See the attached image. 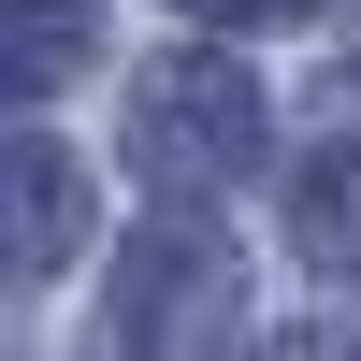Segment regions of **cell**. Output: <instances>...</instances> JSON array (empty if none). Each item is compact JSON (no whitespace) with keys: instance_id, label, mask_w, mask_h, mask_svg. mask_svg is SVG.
Segmentation results:
<instances>
[{"instance_id":"6da1fadb","label":"cell","mask_w":361,"mask_h":361,"mask_svg":"<svg viewBox=\"0 0 361 361\" xmlns=\"http://www.w3.org/2000/svg\"><path fill=\"white\" fill-rule=\"evenodd\" d=\"M130 102H145L130 145H145V173H159V188H231V173L260 159V87L231 73V58H159Z\"/></svg>"},{"instance_id":"7a4b0ae2","label":"cell","mask_w":361,"mask_h":361,"mask_svg":"<svg viewBox=\"0 0 361 361\" xmlns=\"http://www.w3.org/2000/svg\"><path fill=\"white\" fill-rule=\"evenodd\" d=\"M289 217H304V260H318V275H347V260H361V145H333V159L304 173Z\"/></svg>"},{"instance_id":"3957f363","label":"cell","mask_w":361,"mask_h":361,"mask_svg":"<svg viewBox=\"0 0 361 361\" xmlns=\"http://www.w3.org/2000/svg\"><path fill=\"white\" fill-rule=\"evenodd\" d=\"M15 202H29V231H15V246H29V275H58V260H73V217H87V202H73V173H58V145H15Z\"/></svg>"},{"instance_id":"277c9868","label":"cell","mask_w":361,"mask_h":361,"mask_svg":"<svg viewBox=\"0 0 361 361\" xmlns=\"http://www.w3.org/2000/svg\"><path fill=\"white\" fill-rule=\"evenodd\" d=\"M58 58H73V15L44 0V15H29V44H15V102H44V87H58Z\"/></svg>"},{"instance_id":"5b68a950","label":"cell","mask_w":361,"mask_h":361,"mask_svg":"<svg viewBox=\"0 0 361 361\" xmlns=\"http://www.w3.org/2000/svg\"><path fill=\"white\" fill-rule=\"evenodd\" d=\"M188 15H217V29H275V15H304V0H188Z\"/></svg>"},{"instance_id":"8992f818","label":"cell","mask_w":361,"mask_h":361,"mask_svg":"<svg viewBox=\"0 0 361 361\" xmlns=\"http://www.w3.org/2000/svg\"><path fill=\"white\" fill-rule=\"evenodd\" d=\"M217 361H275V347H217Z\"/></svg>"},{"instance_id":"52a82bcc","label":"cell","mask_w":361,"mask_h":361,"mask_svg":"<svg viewBox=\"0 0 361 361\" xmlns=\"http://www.w3.org/2000/svg\"><path fill=\"white\" fill-rule=\"evenodd\" d=\"M347 361H361V347H347Z\"/></svg>"}]
</instances>
